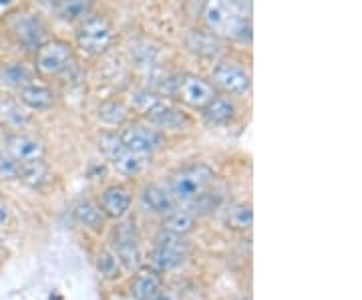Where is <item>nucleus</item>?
Returning a JSON list of instances; mask_svg holds the SVG:
<instances>
[{
    "instance_id": "nucleus-1",
    "label": "nucleus",
    "mask_w": 362,
    "mask_h": 300,
    "mask_svg": "<svg viewBox=\"0 0 362 300\" xmlns=\"http://www.w3.org/2000/svg\"><path fill=\"white\" fill-rule=\"evenodd\" d=\"M204 23L207 30L223 39L250 42L252 40V21L238 6L235 0H206Z\"/></svg>"
},
{
    "instance_id": "nucleus-2",
    "label": "nucleus",
    "mask_w": 362,
    "mask_h": 300,
    "mask_svg": "<svg viewBox=\"0 0 362 300\" xmlns=\"http://www.w3.org/2000/svg\"><path fill=\"white\" fill-rule=\"evenodd\" d=\"M115 26L105 14L90 13L85 21L77 25V47L89 57L103 54L115 40Z\"/></svg>"
},
{
    "instance_id": "nucleus-3",
    "label": "nucleus",
    "mask_w": 362,
    "mask_h": 300,
    "mask_svg": "<svg viewBox=\"0 0 362 300\" xmlns=\"http://www.w3.org/2000/svg\"><path fill=\"white\" fill-rule=\"evenodd\" d=\"M75 63V49L69 40L49 39L35 49L33 69L45 79H54L63 75Z\"/></svg>"
},
{
    "instance_id": "nucleus-4",
    "label": "nucleus",
    "mask_w": 362,
    "mask_h": 300,
    "mask_svg": "<svg viewBox=\"0 0 362 300\" xmlns=\"http://www.w3.org/2000/svg\"><path fill=\"white\" fill-rule=\"evenodd\" d=\"M214 178H216V171L207 163H192V166H185L173 173V178L169 182V192L175 197L177 204H189L202 192L209 190V185L214 183Z\"/></svg>"
},
{
    "instance_id": "nucleus-5",
    "label": "nucleus",
    "mask_w": 362,
    "mask_h": 300,
    "mask_svg": "<svg viewBox=\"0 0 362 300\" xmlns=\"http://www.w3.org/2000/svg\"><path fill=\"white\" fill-rule=\"evenodd\" d=\"M8 35L13 37L21 47L25 49H39L45 40H49V28L47 23L35 13L11 14L8 18Z\"/></svg>"
},
{
    "instance_id": "nucleus-6",
    "label": "nucleus",
    "mask_w": 362,
    "mask_h": 300,
    "mask_svg": "<svg viewBox=\"0 0 362 300\" xmlns=\"http://www.w3.org/2000/svg\"><path fill=\"white\" fill-rule=\"evenodd\" d=\"M211 85L216 91L230 97H244L252 89L250 71L233 61H220L211 71Z\"/></svg>"
},
{
    "instance_id": "nucleus-7",
    "label": "nucleus",
    "mask_w": 362,
    "mask_h": 300,
    "mask_svg": "<svg viewBox=\"0 0 362 300\" xmlns=\"http://www.w3.org/2000/svg\"><path fill=\"white\" fill-rule=\"evenodd\" d=\"M173 95H175L185 107L199 111L204 105L209 103V101L218 95V91H216V87L211 85L209 79L199 77V75H194V73H185V75H181V77L175 81Z\"/></svg>"
},
{
    "instance_id": "nucleus-8",
    "label": "nucleus",
    "mask_w": 362,
    "mask_h": 300,
    "mask_svg": "<svg viewBox=\"0 0 362 300\" xmlns=\"http://www.w3.org/2000/svg\"><path fill=\"white\" fill-rule=\"evenodd\" d=\"M123 145L133 151V154H141V156H153L157 149L163 144V135L161 131L156 129L153 125H145V123H131L125 125V129L119 133Z\"/></svg>"
},
{
    "instance_id": "nucleus-9",
    "label": "nucleus",
    "mask_w": 362,
    "mask_h": 300,
    "mask_svg": "<svg viewBox=\"0 0 362 300\" xmlns=\"http://www.w3.org/2000/svg\"><path fill=\"white\" fill-rule=\"evenodd\" d=\"M2 149L16 163L18 161H28V159L45 157V145H42V142L37 139V137H33V135H28V133H21V131L4 133V137H2Z\"/></svg>"
},
{
    "instance_id": "nucleus-10",
    "label": "nucleus",
    "mask_w": 362,
    "mask_h": 300,
    "mask_svg": "<svg viewBox=\"0 0 362 300\" xmlns=\"http://www.w3.org/2000/svg\"><path fill=\"white\" fill-rule=\"evenodd\" d=\"M113 238H115V242H113L115 244V256L121 262V266L127 270H137L143 260V254L133 224L117 226Z\"/></svg>"
},
{
    "instance_id": "nucleus-11",
    "label": "nucleus",
    "mask_w": 362,
    "mask_h": 300,
    "mask_svg": "<svg viewBox=\"0 0 362 300\" xmlns=\"http://www.w3.org/2000/svg\"><path fill=\"white\" fill-rule=\"evenodd\" d=\"M99 208L105 214V218L121 220L127 216L131 208V192L125 185H109L99 197Z\"/></svg>"
},
{
    "instance_id": "nucleus-12",
    "label": "nucleus",
    "mask_w": 362,
    "mask_h": 300,
    "mask_svg": "<svg viewBox=\"0 0 362 300\" xmlns=\"http://www.w3.org/2000/svg\"><path fill=\"white\" fill-rule=\"evenodd\" d=\"M147 123L153 125L156 129H169V131H181L187 129L192 125V119L187 117V113H183L181 109L169 105L168 101L157 107L156 111H151L147 115Z\"/></svg>"
},
{
    "instance_id": "nucleus-13",
    "label": "nucleus",
    "mask_w": 362,
    "mask_h": 300,
    "mask_svg": "<svg viewBox=\"0 0 362 300\" xmlns=\"http://www.w3.org/2000/svg\"><path fill=\"white\" fill-rule=\"evenodd\" d=\"M199 113L211 125H226L238 115V105L233 101V97L218 93L209 103L199 109Z\"/></svg>"
},
{
    "instance_id": "nucleus-14",
    "label": "nucleus",
    "mask_w": 362,
    "mask_h": 300,
    "mask_svg": "<svg viewBox=\"0 0 362 300\" xmlns=\"http://www.w3.org/2000/svg\"><path fill=\"white\" fill-rule=\"evenodd\" d=\"M16 99L21 101L23 107L33 109V111H47L54 105V93L51 87L40 85V83H28L25 87H21L16 93Z\"/></svg>"
},
{
    "instance_id": "nucleus-15",
    "label": "nucleus",
    "mask_w": 362,
    "mask_h": 300,
    "mask_svg": "<svg viewBox=\"0 0 362 300\" xmlns=\"http://www.w3.org/2000/svg\"><path fill=\"white\" fill-rule=\"evenodd\" d=\"M143 206L151 214H159V216H168L169 212L177 208L175 197L171 196L169 188L159 185V183H151L143 190Z\"/></svg>"
},
{
    "instance_id": "nucleus-16",
    "label": "nucleus",
    "mask_w": 362,
    "mask_h": 300,
    "mask_svg": "<svg viewBox=\"0 0 362 300\" xmlns=\"http://www.w3.org/2000/svg\"><path fill=\"white\" fill-rule=\"evenodd\" d=\"M51 178V168L45 161V157L39 159H28V161H18L16 163V180H21L30 188H40L49 182Z\"/></svg>"
},
{
    "instance_id": "nucleus-17",
    "label": "nucleus",
    "mask_w": 362,
    "mask_h": 300,
    "mask_svg": "<svg viewBox=\"0 0 362 300\" xmlns=\"http://www.w3.org/2000/svg\"><path fill=\"white\" fill-rule=\"evenodd\" d=\"M161 276L153 268L139 270L131 282V294L135 300H153L161 290Z\"/></svg>"
},
{
    "instance_id": "nucleus-18",
    "label": "nucleus",
    "mask_w": 362,
    "mask_h": 300,
    "mask_svg": "<svg viewBox=\"0 0 362 300\" xmlns=\"http://www.w3.org/2000/svg\"><path fill=\"white\" fill-rule=\"evenodd\" d=\"M129 105L121 99H107L97 107V119L103 123L105 127H121L129 119Z\"/></svg>"
},
{
    "instance_id": "nucleus-19",
    "label": "nucleus",
    "mask_w": 362,
    "mask_h": 300,
    "mask_svg": "<svg viewBox=\"0 0 362 300\" xmlns=\"http://www.w3.org/2000/svg\"><path fill=\"white\" fill-rule=\"evenodd\" d=\"M54 13L63 23L78 25L93 13V0H59Z\"/></svg>"
},
{
    "instance_id": "nucleus-20",
    "label": "nucleus",
    "mask_w": 362,
    "mask_h": 300,
    "mask_svg": "<svg viewBox=\"0 0 362 300\" xmlns=\"http://www.w3.org/2000/svg\"><path fill=\"white\" fill-rule=\"evenodd\" d=\"M187 47L192 49L197 54H202V57H216L218 52L221 51V45H220V37L218 35H214L211 30H202V28H197V30H192L189 35H187Z\"/></svg>"
},
{
    "instance_id": "nucleus-21",
    "label": "nucleus",
    "mask_w": 362,
    "mask_h": 300,
    "mask_svg": "<svg viewBox=\"0 0 362 300\" xmlns=\"http://www.w3.org/2000/svg\"><path fill=\"white\" fill-rule=\"evenodd\" d=\"M195 214H192L189 209H181L175 208L173 212H169L168 216H163V230L165 232H171V234L177 236H187L192 234L195 230Z\"/></svg>"
},
{
    "instance_id": "nucleus-22",
    "label": "nucleus",
    "mask_w": 362,
    "mask_h": 300,
    "mask_svg": "<svg viewBox=\"0 0 362 300\" xmlns=\"http://www.w3.org/2000/svg\"><path fill=\"white\" fill-rule=\"evenodd\" d=\"M26 121H28V115L25 113L21 101L8 95H2L0 97V123H4L11 129H23Z\"/></svg>"
},
{
    "instance_id": "nucleus-23",
    "label": "nucleus",
    "mask_w": 362,
    "mask_h": 300,
    "mask_svg": "<svg viewBox=\"0 0 362 300\" xmlns=\"http://www.w3.org/2000/svg\"><path fill=\"white\" fill-rule=\"evenodd\" d=\"M73 216H75V220L83 228L93 230V232L101 230L105 224V214L101 212V208L95 206V204H90V202H81L77 208H75V212H73Z\"/></svg>"
},
{
    "instance_id": "nucleus-24",
    "label": "nucleus",
    "mask_w": 362,
    "mask_h": 300,
    "mask_svg": "<svg viewBox=\"0 0 362 300\" xmlns=\"http://www.w3.org/2000/svg\"><path fill=\"white\" fill-rule=\"evenodd\" d=\"M165 99L157 93L149 91V89H137V91L131 93L129 97V109L141 113L143 117H147L151 111H156L159 105L163 103Z\"/></svg>"
},
{
    "instance_id": "nucleus-25",
    "label": "nucleus",
    "mask_w": 362,
    "mask_h": 300,
    "mask_svg": "<svg viewBox=\"0 0 362 300\" xmlns=\"http://www.w3.org/2000/svg\"><path fill=\"white\" fill-rule=\"evenodd\" d=\"M226 224L228 228L238 230V232H246L254 224V209L250 204H233L232 208L226 214Z\"/></svg>"
},
{
    "instance_id": "nucleus-26",
    "label": "nucleus",
    "mask_w": 362,
    "mask_h": 300,
    "mask_svg": "<svg viewBox=\"0 0 362 300\" xmlns=\"http://www.w3.org/2000/svg\"><path fill=\"white\" fill-rule=\"evenodd\" d=\"M35 75H37L35 69L26 67L25 63H13L2 71V81L18 91L21 87H25L28 83H35Z\"/></svg>"
},
{
    "instance_id": "nucleus-27",
    "label": "nucleus",
    "mask_w": 362,
    "mask_h": 300,
    "mask_svg": "<svg viewBox=\"0 0 362 300\" xmlns=\"http://www.w3.org/2000/svg\"><path fill=\"white\" fill-rule=\"evenodd\" d=\"M183 258H185V256L180 254V252H175V250L156 246V250H153L151 256H149V262H151V266H153L156 272H169V270L181 266Z\"/></svg>"
},
{
    "instance_id": "nucleus-28",
    "label": "nucleus",
    "mask_w": 362,
    "mask_h": 300,
    "mask_svg": "<svg viewBox=\"0 0 362 300\" xmlns=\"http://www.w3.org/2000/svg\"><path fill=\"white\" fill-rule=\"evenodd\" d=\"M97 144H99V151H101V156H103L111 166H113L117 159L127 151V147L123 145L121 137H119L117 133H113V131H105V133H101Z\"/></svg>"
},
{
    "instance_id": "nucleus-29",
    "label": "nucleus",
    "mask_w": 362,
    "mask_h": 300,
    "mask_svg": "<svg viewBox=\"0 0 362 300\" xmlns=\"http://www.w3.org/2000/svg\"><path fill=\"white\" fill-rule=\"evenodd\" d=\"M149 159L151 156H141V154H133V151H125L123 156L117 159L115 163H113V168H115L119 173H123V175H137L139 171H143L147 168V163H149Z\"/></svg>"
},
{
    "instance_id": "nucleus-30",
    "label": "nucleus",
    "mask_w": 362,
    "mask_h": 300,
    "mask_svg": "<svg viewBox=\"0 0 362 300\" xmlns=\"http://www.w3.org/2000/svg\"><path fill=\"white\" fill-rule=\"evenodd\" d=\"M97 266H99V272L107 278V280H115L121 276V262L115 256V252H109V250H103L99 254V260H97Z\"/></svg>"
},
{
    "instance_id": "nucleus-31",
    "label": "nucleus",
    "mask_w": 362,
    "mask_h": 300,
    "mask_svg": "<svg viewBox=\"0 0 362 300\" xmlns=\"http://www.w3.org/2000/svg\"><path fill=\"white\" fill-rule=\"evenodd\" d=\"M189 206H192V214H209V212H214V209L220 206V196L218 194H211L209 190L206 192H202L199 196L194 197L192 202H189Z\"/></svg>"
},
{
    "instance_id": "nucleus-32",
    "label": "nucleus",
    "mask_w": 362,
    "mask_h": 300,
    "mask_svg": "<svg viewBox=\"0 0 362 300\" xmlns=\"http://www.w3.org/2000/svg\"><path fill=\"white\" fill-rule=\"evenodd\" d=\"M157 246H161V248H169V250H175V252H180V254H187L189 252V242L185 240V236H177V234H171V232H161V234L156 238Z\"/></svg>"
},
{
    "instance_id": "nucleus-33",
    "label": "nucleus",
    "mask_w": 362,
    "mask_h": 300,
    "mask_svg": "<svg viewBox=\"0 0 362 300\" xmlns=\"http://www.w3.org/2000/svg\"><path fill=\"white\" fill-rule=\"evenodd\" d=\"M0 180L4 182L16 180V161H13L4 151H0Z\"/></svg>"
},
{
    "instance_id": "nucleus-34",
    "label": "nucleus",
    "mask_w": 362,
    "mask_h": 300,
    "mask_svg": "<svg viewBox=\"0 0 362 300\" xmlns=\"http://www.w3.org/2000/svg\"><path fill=\"white\" fill-rule=\"evenodd\" d=\"M153 300H177V299H175V294H173L171 290H163V288H161V290H159V294H157Z\"/></svg>"
},
{
    "instance_id": "nucleus-35",
    "label": "nucleus",
    "mask_w": 362,
    "mask_h": 300,
    "mask_svg": "<svg viewBox=\"0 0 362 300\" xmlns=\"http://www.w3.org/2000/svg\"><path fill=\"white\" fill-rule=\"evenodd\" d=\"M14 0H0V6H11Z\"/></svg>"
}]
</instances>
